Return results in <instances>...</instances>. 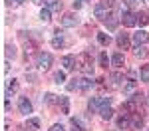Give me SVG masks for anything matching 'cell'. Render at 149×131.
Masks as SVG:
<instances>
[{
    "label": "cell",
    "instance_id": "35",
    "mask_svg": "<svg viewBox=\"0 0 149 131\" xmlns=\"http://www.w3.org/2000/svg\"><path fill=\"white\" fill-rule=\"evenodd\" d=\"M50 131H64V127H62V125H54Z\"/></svg>",
    "mask_w": 149,
    "mask_h": 131
},
{
    "label": "cell",
    "instance_id": "24",
    "mask_svg": "<svg viewBox=\"0 0 149 131\" xmlns=\"http://www.w3.org/2000/svg\"><path fill=\"white\" fill-rule=\"evenodd\" d=\"M72 125H74V127H78L80 131H88V129H86V125L81 123V119H78V117H72Z\"/></svg>",
    "mask_w": 149,
    "mask_h": 131
},
{
    "label": "cell",
    "instance_id": "25",
    "mask_svg": "<svg viewBox=\"0 0 149 131\" xmlns=\"http://www.w3.org/2000/svg\"><path fill=\"white\" fill-rule=\"evenodd\" d=\"M54 82L56 83H64L66 82V73H64V71H56V73H54Z\"/></svg>",
    "mask_w": 149,
    "mask_h": 131
},
{
    "label": "cell",
    "instance_id": "26",
    "mask_svg": "<svg viewBox=\"0 0 149 131\" xmlns=\"http://www.w3.org/2000/svg\"><path fill=\"white\" fill-rule=\"evenodd\" d=\"M107 64H109V58H107L105 52H102V54H100V66H102V68H107Z\"/></svg>",
    "mask_w": 149,
    "mask_h": 131
},
{
    "label": "cell",
    "instance_id": "8",
    "mask_svg": "<svg viewBox=\"0 0 149 131\" xmlns=\"http://www.w3.org/2000/svg\"><path fill=\"white\" fill-rule=\"evenodd\" d=\"M62 24H64L66 28H72V26H76V24H78V18H76L74 14H66V16L62 18Z\"/></svg>",
    "mask_w": 149,
    "mask_h": 131
},
{
    "label": "cell",
    "instance_id": "21",
    "mask_svg": "<svg viewBox=\"0 0 149 131\" xmlns=\"http://www.w3.org/2000/svg\"><path fill=\"white\" fill-rule=\"evenodd\" d=\"M137 24H139V26H145V24H149V16L145 14V12L137 14Z\"/></svg>",
    "mask_w": 149,
    "mask_h": 131
},
{
    "label": "cell",
    "instance_id": "3",
    "mask_svg": "<svg viewBox=\"0 0 149 131\" xmlns=\"http://www.w3.org/2000/svg\"><path fill=\"white\" fill-rule=\"evenodd\" d=\"M50 66H52V54H48V52H42V54L38 56V68L46 71Z\"/></svg>",
    "mask_w": 149,
    "mask_h": 131
},
{
    "label": "cell",
    "instance_id": "32",
    "mask_svg": "<svg viewBox=\"0 0 149 131\" xmlns=\"http://www.w3.org/2000/svg\"><path fill=\"white\" fill-rule=\"evenodd\" d=\"M16 89H18V82H16V80H12V82L8 83V94H14Z\"/></svg>",
    "mask_w": 149,
    "mask_h": 131
},
{
    "label": "cell",
    "instance_id": "14",
    "mask_svg": "<svg viewBox=\"0 0 149 131\" xmlns=\"http://www.w3.org/2000/svg\"><path fill=\"white\" fill-rule=\"evenodd\" d=\"M90 87H93V82L90 80V78H81L80 80V89L86 91V89H90Z\"/></svg>",
    "mask_w": 149,
    "mask_h": 131
},
{
    "label": "cell",
    "instance_id": "30",
    "mask_svg": "<svg viewBox=\"0 0 149 131\" xmlns=\"http://www.w3.org/2000/svg\"><path fill=\"white\" fill-rule=\"evenodd\" d=\"M44 101H46L48 105H54V103H56V95H54V94H46Z\"/></svg>",
    "mask_w": 149,
    "mask_h": 131
},
{
    "label": "cell",
    "instance_id": "19",
    "mask_svg": "<svg viewBox=\"0 0 149 131\" xmlns=\"http://www.w3.org/2000/svg\"><path fill=\"white\" fill-rule=\"evenodd\" d=\"M129 121H131L129 117H125V115H121V117L117 119V127H119V129H125L127 125H129Z\"/></svg>",
    "mask_w": 149,
    "mask_h": 131
},
{
    "label": "cell",
    "instance_id": "6",
    "mask_svg": "<svg viewBox=\"0 0 149 131\" xmlns=\"http://www.w3.org/2000/svg\"><path fill=\"white\" fill-rule=\"evenodd\" d=\"M121 20H123V24H125V26H129V28H131V26H135V24H137V16H135L133 12L125 10V12H123V16H121Z\"/></svg>",
    "mask_w": 149,
    "mask_h": 131
},
{
    "label": "cell",
    "instance_id": "20",
    "mask_svg": "<svg viewBox=\"0 0 149 131\" xmlns=\"http://www.w3.org/2000/svg\"><path fill=\"white\" fill-rule=\"evenodd\" d=\"M139 76H141V82H149V66H141Z\"/></svg>",
    "mask_w": 149,
    "mask_h": 131
},
{
    "label": "cell",
    "instance_id": "5",
    "mask_svg": "<svg viewBox=\"0 0 149 131\" xmlns=\"http://www.w3.org/2000/svg\"><path fill=\"white\" fill-rule=\"evenodd\" d=\"M147 40H149V34L145 32V30H139V32L133 34V44H135V46H143Z\"/></svg>",
    "mask_w": 149,
    "mask_h": 131
},
{
    "label": "cell",
    "instance_id": "2",
    "mask_svg": "<svg viewBox=\"0 0 149 131\" xmlns=\"http://www.w3.org/2000/svg\"><path fill=\"white\" fill-rule=\"evenodd\" d=\"M93 14H95V18H100V20H105V18L111 14V6H109L107 2H100V4H95V8H93Z\"/></svg>",
    "mask_w": 149,
    "mask_h": 131
},
{
    "label": "cell",
    "instance_id": "18",
    "mask_svg": "<svg viewBox=\"0 0 149 131\" xmlns=\"http://www.w3.org/2000/svg\"><path fill=\"white\" fill-rule=\"evenodd\" d=\"M60 105H62V113H70V99L68 97H60Z\"/></svg>",
    "mask_w": 149,
    "mask_h": 131
},
{
    "label": "cell",
    "instance_id": "4",
    "mask_svg": "<svg viewBox=\"0 0 149 131\" xmlns=\"http://www.w3.org/2000/svg\"><path fill=\"white\" fill-rule=\"evenodd\" d=\"M18 109H20V113H24V115L32 113V103H30V99H28V97H20V99H18Z\"/></svg>",
    "mask_w": 149,
    "mask_h": 131
},
{
    "label": "cell",
    "instance_id": "7",
    "mask_svg": "<svg viewBox=\"0 0 149 131\" xmlns=\"http://www.w3.org/2000/svg\"><path fill=\"white\" fill-rule=\"evenodd\" d=\"M62 66H64L66 70H74V68H76V58H74V56H64V58H62Z\"/></svg>",
    "mask_w": 149,
    "mask_h": 131
},
{
    "label": "cell",
    "instance_id": "23",
    "mask_svg": "<svg viewBox=\"0 0 149 131\" xmlns=\"http://www.w3.org/2000/svg\"><path fill=\"white\" fill-rule=\"evenodd\" d=\"M97 42H100L102 46H107V44L111 42V38H109L107 34H97Z\"/></svg>",
    "mask_w": 149,
    "mask_h": 131
},
{
    "label": "cell",
    "instance_id": "12",
    "mask_svg": "<svg viewBox=\"0 0 149 131\" xmlns=\"http://www.w3.org/2000/svg\"><path fill=\"white\" fill-rule=\"evenodd\" d=\"M131 125H133L135 129H141V127H143V117L137 115V113H131Z\"/></svg>",
    "mask_w": 149,
    "mask_h": 131
},
{
    "label": "cell",
    "instance_id": "15",
    "mask_svg": "<svg viewBox=\"0 0 149 131\" xmlns=\"http://www.w3.org/2000/svg\"><path fill=\"white\" fill-rule=\"evenodd\" d=\"M26 127H28V129H40V119L30 117L28 121H26Z\"/></svg>",
    "mask_w": 149,
    "mask_h": 131
},
{
    "label": "cell",
    "instance_id": "9",
    "mask_svg": "<svg viewBox=\"0 0 149 131\" xmlns=\"http://www.w3.org/2000/svg\"><path fill=\"white\" fill-rule=\"evenodd\" d=\"M117 46L121 48V50H127V48H129V36L127 34H119L117 36Z\"/></svg>",
    "mask_w": 149,
    "mask_h": 131
},
{
    "label": "cell",
    "instance_id": "17",
    "mask_svg": "<svg viewBox=\"0 0 149 131\" xmlns=\"http://www.w3.org/2000/svg\"><path fill=\"white\" fill-rule=\"evenodd\" d=\"M111 82H113L115 87H119V85H121V82H125V78H123L121 73H111Z\"/></svg>",
    "mask_w": 149,
    "mask_h": 131
},
{
    "label": "cell",
    "instance_id": "11",
    "mask_svg": "<svg viewBox=\"0 0 149 131\" xmlns=\"http://www.w3.org/2000/svg\"><path fill=\"white\" fill-rule=\"evenodd\" d=\"M123 62H125V60H123V54H121V52H117V54L111 56V64H113L115 68H121V66H123Z\"/></svg>",
    "mask_w": 149,
    "mask_h": 131
},
{
    "label": "cell",
    "instance_id": "33",
    "mask_svg": "<svg viewBox=\"0 0 149 131\" xmlns=\"http://www.w3.org/2000/svg\"><path fill=\"white\" fill-rule=\"evenodd\" d=\"M133 54H135L137 58H143V56H145V52H143V46H137V48H135V52H133Z\"/></svg>",
    "mask_w": 149,
    "mask_h": 131
},
{
    "label": "cell",
    "instance_id": "36",
    "mask_svg": "<svg viewBox=\"0 0 149 131\" xmlns=\"http://www.w3.org/2000/svg\"><path fill=\"white\" fill-rule=\"evenodd\" d=\"M34 4H46V0H32Z\"/></svg>",
    "mask_w": 149,
    "mask_h": 131
},
{
    "label": "cell",
    "instance_id": "1",
    "mask_svg": "<svg viewBox=\"0 0 149 131\" xmlns=\"http://www.w3.org/2000/svg\"><path fill=\"white\" fill-rule=\"evenodd\" d=\"M76 66H78V70L81 73H92L93 71V66H92V58H90V54H80L78 58H76Z\"/></svg>",
    "mask_w": 149,
    "mask_h": 131
},
{
    "label": "cell",
    "instance_id": "31",
    "mask_svg": "<svg viewBox=\"0 0 149 131\" xmlns=\"http://www.w3.org/2000/svg\"><path fill=\"white\" fill-rule=\"evenodd\" d=\"M131 99H133V101H135V103H137L139 107H141V103L145 101V99H143V95H141V94H133V95H131Z\"/></svg>",
    "mask_w": 149,
    "mask_h": 131
},
{
    "label": "cell",
    "instance_id": "29",
    "mask_svg": "<svg viewBox=\"0 0 149 131\" xmlns=\"http://www.w3.org/2000/svg\"><path fill=\"white\" fill-rule=\"evenodd\" d=\"M50 8H42V12H40V18H42V20H44V22H48V20H50Z\"/></svg>",
    "mask_w": 149,
    "mask_h": 131
},
{
    "label": "cell",
    "instance_id": "27",
    "mask_svg": "<svg viewBox=\"0 0 149 131\" xmlns=\"http://www.w3.org/2000/svg\"><path fill=\"white\" fill-rule=\"evenodd\" d=\"M16 56V48L12 44H6V58H14Z\"/></svg>",
    "mask_w": 149,
    "mask_h": 131
},
{
    "label": "cell",
    "instance_id": "28",
    "mask_svg": "<svg viewBox=\"0 0 149 131\" xmlns=\"http://www.w3.org/2000/svg\"><path fill=\"white\" fill-rule=\"evenodd\" d=\"M52 46L54 48H62L64 46V38H62V36H56V38L52 40Z\"/></svg>",
    "mask_w": 149,
    "mask_h": 131
},
{
    "label": "cell",
    "instance_id": "13",
    "mask_svg": "<svg viewBox=\"0 0 149 131\" xmlns=\"http://www.w3.org/2000/svg\"><path fill=\"white\" fill-rule=\"evenodd\" d=\"M100 115H102V119H111L113 117V109L107 105V107H102L100 109Z\"/></svg>",
    "mask_w": 149,
    "mask_h": 131
},
{
    "label": "cell",
    "instance_id": "10",
    "mask_svg": "<svg viewBox=\"0 0 149 131\" xmlns=\"http://www.w3.org/2000/svg\"><path fill=\"white\" fill-rule=\"evenodd\" d=\"M103 22H105V26H107L109 30H115V28H117V16H115V14H109Z\"/></svg>",
    "mask_w": 149,
    "mask_h": 131
},
{
    "label": "cell",
    "instance_id": "16",
    "mask_svg": "<svg viewBox=\"0 0 149 131\" xmlns=\"http://www.w3.org/2000/svg\"><path fill=\"white\" fill-rule=\"evenodd\" d=\"M46 8H50V10H60L62 8V2L60 0H46Z\"/></svg>",
    "mask_w": 149,
    "mask_h": 131
},
{
    "label": "cell",
    "instance_id": "22",
    "mask_svg": "<svg viewBox=\"0 0 149 131\" xmlns=\"http://www.w3.org/2000/svg\"><path fill=\"white\" fill-rule=\"evenodd\" d=\"M66 89H68V91H74V89H80V80H76V78H74V80H72V82H70L68 85H66Z\"/></svg>",
    "mask_w": 149,
    "mask_h": 131
},
{
    "label": "cell",
    "instance_id": "34",
    "mask_svg": "<svg viewBox=\"0 0 149 131\" xmlns=\"http://www.w3.org/2000/svg\"><path fill=\"white\" fill-rule=\"evenodd\" d=\"M72 6H74V10H78V8H81V2H80V0H76Z\"/></svg>",
    "mask_w": 149,
    "mask_h": 131
}]
</instances>
